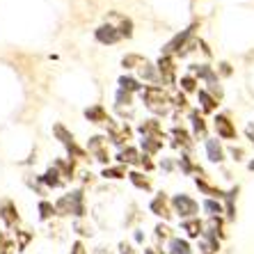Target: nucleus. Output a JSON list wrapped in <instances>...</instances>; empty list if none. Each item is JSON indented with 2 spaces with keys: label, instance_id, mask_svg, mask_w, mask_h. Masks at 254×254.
I'll list each match as a JSON object with an SVG mask.
<instances>
[{
  "label": "nucleus",
  "instance_id": "obj_1",
  "mask_svg": "<svg viewBox=\"0 0 254 254\" xmlns=\"http://www.w3.org/2000/svg\"><path fill=\"white\" fill-rule=\"evenodd\" d=\"M142 101H144V106H147L151 113L165 115L172 103V96L167 94L163 87H158V85H147V87L142 89Z\"/></svg>",
  "mask_w": 254,
  "mask_h": 254
},
{
  "label": "nucleus",
  "instance_id": "obj_2",
  "mask_svg": "<svg viewBox=\"0 0 254 254\" xmlns=\"http://www.w3.org/2000/svg\"><path fill=\"white\" fill-rule=\"evenodd\" d=\"M199 208L201 204L195 197H190L188 192H179L172 197V211H174V215H179V220L199 218Z\"/></svg>",
  "mask_w": 254,
  "mask_h": 254
},
{
  "label": "nucleus",
  "instance_id": "obj_3",
  "mask_svg": "<svg viewBox=\"0 0 254 254\" xmlns=\"http://www.w3.org/2000/svg\"><path fill=\"white\" fill-rule=\"evenodd\" d=\"M149 211L154 213L156 218H160L163 222H170L174 211H172V199L165 195V192H158L154 199L149 201Z\"/></svg>",
  "mask_w": 254,
  "mask_h": 254
},
{
  "label": "nucleus",
  "instance_id": "obj_4",
  "mask_svg": "<svg viewBox=\"0 0 254 254\" xmlns=\"http://www.w3.org/2000/svg\"><path fill=\"white\" fill-rule=\"evenodd\" d=\"M195 30H197V23H192L190 28H186L184 32H179L174 39H170V42L165 44V48H163V55H174V53H181L186 46H188L190 42V37L195 35Z\"/></svg>",
  "mask_w": 254,
  "mask_h": 254
},
{
  "label": "nucleus",
  "instance_id": "obj_5",
  "mask_svg": "<svg viewBox=\"0 0 254 254\" xmlns=\"http://www.w3.org/2000/svg\"><path fill=\"white\" fill-rule=\"evenodd\" d=\"M195 186H197V190H199L201 195H206V199H220V201H225V197H227V190H222L220 186L211 184V179H208L206 174L195 177Z\"/></svg>",
  "mask_w": 254,
  "mask_h": 254
},
{
  "label": "nucleus",
  "instance_id": "obj_6",
  "mask_svg": "<svg viewBox=\"0 0 254 254\" xmlns=\"http://www.w3.org/2000/svg\"><path fill=\"white\" fill-rule=\"evenodd\" d=\"M53 133H55V137H58V140L66 147V151H69V154H73L76 158H83V156H85V149L78 147V142L73 140V135H71V133L62 124H55L53 126Z\"/></svg>",
  "mask_w": 254,
  "mask_h": 254
},
{
  "label": "nucleus",
  "instance_id": "obj_7",
  "mask_svg": "<svg viewBox=\"0 0 254 254\" xmlns=\"http://www.w3.org/2000/svg\"><path fill=\"white\" fill-rule=\"evenodd\" d=\"M156 69H158L160 83L174 85V80H177V62H174V58H172V55H160Z\"/></svg>",
  "mask_w": 254,
  "mask_h": 254
},
{
  "label": "nucleus",
  "instance_id": "obj_8",
  "mask_svg": "<svg viewBox=\"0 0 254 254\" xmlns=\"http://www.w3.org/2000/svg\"><path fill=\"white\" fill-rule=\"evenodd\" d=\"M179 229L184 231V236L188 241H199L204 236V231H206V222L199 218H190V220H181V225Z\"/></svg>",
  "mask_w": 254,
  "mask_h": 254
},
{
  "label": "nucleus",
  "instance_id": "obj_9",
  "mask_svg": "<svg viewBox=\"0 0 254 254\" xmlns=\"http://www.w3.org/2000/svg\"><path fill=\"white\" fill-rule=\"evenodd\" d=\"M213 124H215V130H218V137H222V140H236V126H234V122H231L229 113H222L218 115V117L213 119Z\"/></svg>",
  "mask_w": 254,
  "mask_h": 254
},
{
  "label": "nucleus",
  "instance_id": "obj_10",
  "mask_svg": "<svg viewBox=\"0 0 254 254\" xmlns=\"http://www.w3.org/2000/svg\"><path fill=\"white\" fill-rule=\"evenodd\" d=\"M108 133H110V140H113L115 144H119V147H122L126 140H130V135H133V130H130L128 126L126 124L119 126L117 122H113V119L108 122Z\"/></svg>",
  "mask_w": 254,
  "mask_h": 254
},
{
  "label": "nucleus",
  "instance_id": "obj_11",
  "mask_svg": "<svg viewBox=\"0 0 254 254\" xmlns=\"http://www.w3.org/2000/svg\"><path fill=\"white\" fill-rule=\"evenodd\" d=\"M0 220H2V225L9 227V229L18 225V211H16V206H14V201H9V199L0 201Z\"/></svg>",
  "mask_w": 254,
  "mask_h": 254
},
{
  "label": "nucleus",
  "instance_id": "obj_12",
  "mask_svg": "<svg viewBox=\"0 0 254 254\" xmlns=\"http://www.w3.org/2000/svg\"><path fill=\"white\" fill-rule=\"evenodd\" d=\"M167 254H195V248L192 243L186 236H174L170 243H167Z\"/></svg>",
  "mask_w": 254,
  "mask_h": 254
},
{
  "label": "nucleus",
  "instance_id": "obj_13",
  "mask_svg": "<svg viewBox=\"0 0 254 254\" xmlns=\"http://www.w3.org/2000/svg\"><path fill=\"white\" fill-rule=\"evenodd\" d=\"M94 37H96V42H101V44H117L119 39H122L119 30L115 28V25H110V23H106V25H101V28H96Z\"/></svg>",
  "mask_w": 254,
  "mask_h": 254
},
{
  "label": "nucleus",
  "instance_id": "obj_14",
  "mask_svg": "<svg viewBox=\"0 0 254 254\" xmlns=\"http://www.w3.org/2000/svg\"><path fill=\"white\" fill-rule=\"evenodd\" d=\"M238 192H241V188L238 186H234L231 190H227V197H225V220L227 222H234L236 220V199H238Z\"/></svg>",
  "mask_w": 254,
  "mask_h": 254
},
{
  "label": "nucleus",
  "instance_id": "obj_15",
  "mask_svg": "<svg viewBox=\"0 0 254 254\" xmlns=\"http://www.w3.org/2000/svg\"><path fill=\"white\" fill-rule=\"evenodd\" d=\"M201 211L206 218H225V204L220 199H204L201 201Z\"/></svg>",
  "mask_w": 254,
  "mask_h": 254
},
{
  "label": "nucleus",
  "instance_id": "obj_16",
  "mask_svg": "<svg viewBox=\"0 0 254 254\" xmlns=\"http://www.w3.org/2000/svg\"><path fill=\"white\" fill-rule=\"evenodd\" d=\"M225 218H208L206 220V231H211L213 236L218 238V241H227V229H225Z\"/></svg>",
  "mask_w": 254,
  "mask_h": 254
},
{
  "label": "nucleus",
  "instance_id": "obj_17",
  "mask_svg": "<svg viewBox=\"0 0 254 254\" xmlns=\"http://www.w3.org/2000/svg\"><path fill=\"white\" fill-rule=\"evenodd\" d=\"M190 122H192V135L197 140H206V122L199 110H190Z\"/></svg>",
  "mask_w": 254,
  "mask_h": 254
},
{
  "label": "nucleus",
  "instance_id": "obj_18",
  "mask_svg": "<svg viewBox=\"0 0 254 254\" xmlns=\"http://www.w3.org/2000/svg\"><path fill=\"white\" fill-rule=\"evenodd\" d=\"M174 236H177V234H174V229L170 227V222H163V220H160L158 225L154 227V238H156V243H158V245L170 243Z\"/></svg>",
  "mask_w": 254,
  "mask_h": 254
},
{
  "label": "nucleus",
  "instance_id": "obj_19",
  "mask_svg": "<svg viewBox=\"0 0 254 254\" xmlns=\"http://www.w3.org/2000/svg\"><path fill=\"white\" fill-rule=\"evenodd\" d=\"M140 133L144 137H165L163 126H160L158 119H147V122H142V124H140Z\"/></svg>",
  "mask_w": 254,
  "mask_h": 254
},
{
  "label": "nucleus",
  "instance_id": "obj_20",
  "mask_svg": "<svg viewBox=\"0 0 254 254\" xmlns=\"http://www.w3.org/2000/svg\"><path fill=\"white\" fill-rule=\"evenodd\" d=\"M206 156L211 163H222L225 160V149L218 140H208L206 137Z\"/></svg>",
  "mask_w": 254,
  "mask_h": 254
},
{
  "label": "nucleus",
  "instance_id": "obj_21",
  "mask_svg": "<svg viewBox=\"0 0 254 254\" xmlns=\"http://www.w3.org/2000/svg\"><path fill=\"white\" fill-rule=\"evenodd\" d=\"M71 195V201H73V218L76 220H83L85 218V192L83 190H73V192H69Z\"/></svg>",
  "mask_w": 254,
  "mask_h": 254
},
{
  "label": "nucleus",
  "instance_id": "obj_22",
  "mask_svg": "<svg viewBox=\"0 0 254 254\" xmlns=\"http://www.w3.org/2000/svg\"><path fill=\"white\" fill-rule=\"evenodd\" d=\"M140 151H137L135 147H126V149H122V151H119L117 154V160L119 163H122V165H140Z\"/></svg>",
  "mask_w": 254,
  "mask_h": 254
},
{
  "label": "nucleus",
  "instance_id": "obj_23",
  "mask_svg": "<svg viewBox=\"0 0 254 254\" xmlns=\"http://www.w3.org/2000/svg\"><path fill=\"white\" fill-rule=\"evenodd\" d=\"M197 99H199L201 113H215L218 110V101L213 99L206 89H197Z\"/></svg>",
  "mask_w": 254,
  "mask_h": 254
},
{
  "label": "nucleus",
  "instance_id": "obj_24",
  "mask_svg": "<svg viewBox=\"0 0 254 254\" xmlns=\"http://www.w3.org/2000/svg\"><path fill=\"white\" fill-rule=\"evenodd\" d=\"M85 117L89 119V122H94V124H108L110 122V117H108L106 108L103 106H92L85 110Z\"/></svg>",
  "mask_w": 254,
  "mask_h": 254
},
{
  "label": "nucleus",
  "instance_id": "obj_25",
  "mask_svg": "<svg viewBox=\"0 0 254 254\" xmlns=\"http://www.w3.org/2000/svg\"><path fill=\"white\" fill-rule=\"evenodd\" d=\"M172 137H174V147L192 149V140H190L188 130L181 128V126H174V128H172Z\"/></svg>",
  "mask_w": 254,
  "mask_h": 254
},
{
  "label": "nucleus",
  "instance_id": "obj_26",
  "mask_svg": "<svg viewBox=\"0 0 254 254\" xmlns=\"http://www.w3.org/2000/svg\"><path fill=\"white\" fill-rule=\"evenodd\" d=\"M39 181H42L44 186H48V188H60V186H62V174H60L55 167H51V170H46L42 177H39Z\"/></svg>",
  "mask_w": 254,
  "mask_h": 254
},
{
  "label": "nucleus",
  "instance_id": "obj_27",
  "mask_svg": "<svg viewBox=\"0 0 254 254\" xmlns=\"http://www.w3.org/2000/svg\"><path fill=\"white\" fill-rule=\"evenodd\" d=\"M128 179H130V184L135 186L137 190H144V192H151V181H149V177H144L142 172H128Z\"/></svg>",
  "mask_w": 254,
  "mask_h": 254
},
{
  "label": "nucleus",
  "instance_id": "obj_28",
  "mask_svg": "<svg viewBox=\"0 0 254 254\" xmlns=\"http://www.w3.org/2000/svg\"><path fill=\"white\" fill-rule=\"evenodd\" d=\"M190 71H192L197 78H204L206 83H213V80H218V73H215V71H213L208 64H192V66H190Z\"/></svg>",
  "mask_w": 254,
  "mask_h": 254
},
{
  "label": "nucleus",
  "instance_id": "obj_29",
  "mask_svg": "<svg viewBox=\"0 0 254 254\" xmlns=\"http://www.w3.org/2000/svg\"><path fill=\"white\" fill-rule=\"evenodd\" d=\"M37 211H39V220L42 222H48V220H53L58 213H55V204L48 199H42L39 201V206H37Z\"/></svg>",
  "mask_w": 254,
  "mask_h": 254
},
{
  "label": "nucleus",
  "instance_id": "obj_30",
  "mask_svg": "<svg viewBox=\"0 0 254 254\" xmlns=\"http://www.w3.org/2000/svg\"><path fill=\"white\" fill-rule=\"evenodd\" d=\"M55 213H58V215H73V201H71L69 192L55 201Z\"/></svg>",
  "mask_w": 254,
  "mask_h": 254
},
{
  "label": "nucleus",
  "instance_id": "obj_31",
  "mask_svg": "<svg viewBox=\"0 0 254 254\" xmlns=\"http://www.w3.org/2000/svg\"><path fill=\"white\" fill-rule=\"evenodd\" d=\"M179 167H181V172H184V174H204V172H201V167L197 165L195 160L190 158V156H181V160H179Z\"/></svg>",
  "mask_w": 254,
  "mask_h": 254
},
{
  "label": "nucleus",
  "instance_id": "obj_32",
  "mask_svg": "<svg viewBox=\"0 0 254 254\" xmlns=\"http://www.w3.org/2000/svg\"><path fill=\"white\" fill-rule=\"evenodd\" d=\"M119 89H124V92H140L142 89V85H140V80L137 78H133V76H122L119 78Z\"/></svg>",
  "mask_w": 254,
  "mask_h": 254
},
{
  "label": "nucleus",
  "instance_id": "obj_33",
  "mask_svg": "<svg viewBox=\"0 0 254 254\" xmlns=\"http://www.w3.org/2000/svg\"><path fill=\"white\" fill-rule=\"evenodd\" d=\"M142 149H144V154H158L163 149V137H144Z\"/></svg>",
  "mask_w": 254,
  "mask_h": 254
},
{
  "label": "nucleus",
  "instance_id": "obj_34",
  "mask_svg": "<svg viewBox=\"0 0 254 254\" xmlns=\"http://www.w3.org/2000/svg\"><path fill=\"white\" fill-rule=\"evenodd\" d=\"M55 170H58L64 179H73V172H76V167H73V163H71V160L58 158V160H55Z\"/></svg>",
  "mask_w": 254,
  "mask_h": 254
},
{
  "label": "nucleus",
  "instance_id": "obj_35",
  "mask_svg": "<svg viewBox=\"0 0 254 254\" xmlns=\"http://www.w3.org/2000/svg\"><path fill=\"white\" fill-rule=\"evenodd\" d=\"M14 236H16V252H23V250L28 248V243L32 241V231L16 229L14 231Z\"/></svg>",
  "mask_w": 254,
  "mask_h": 254
},
{
  "label": "nucleus",
  "instance_id": "obj_36",
  "mask_svg": "<svg viewBox=\"0 0 254 254\" xmlns=\"http://www.w3.org/2000/svg\"><path fill=\"white\" fill-rule=\"evenodd\" d=\"M14 250H16L14 238L9 234H5V231H0V254H14Z\"/></svg>",
  "mask_w": 254,
  "mask_h": 254
},
{
  "label": "nucleus",
  "instance_id": "obj_37",
  "mask_svg": "<svg viewBox=\"0 0 254 254\" xmlns=\"http://www.w3.org/2000/svg\"><path fill=\"white\" fill-rule=\"evenodd\" d=\"M147 60L142 58V55H137V53H128V55H124V60H122V64H124V69H140L142 64H144Z\"/></svg>",
  "mask_w": 254,
  "mask_h": 254
},
{
  "label": "nucleus",
  "instance_id": "obj_38",
  "mask_svg": "<svg viewBox=\"0 0 254 254\" xmlns=\"http://www.w3.org/2000/svg\"><path fill=\"white\" fill-rule=\"evenodd\" d=\"M140 76L144 78V80H149V83H156V80H158L156 66H154V64H149V62H144V64L140 66Z\"/></svg>",
  "mask_w": 254,
  "mask_h": 254
},
{
  "label": "nucleus",
  "instance_id": "obj_39",
  "mask_svg": "<svg viewBox=\"0 0 254 254\" xmlns=\"http://www.w3.org/2000/svg\"><path fill=\"white\" fill-rule=\"evenodd\" d=\"M101 177H106V179H124V177H128V174H126L124 165H119V167H106Z\"/></svg>",
  "mask_w": 254,
  "mask_h": 254
},
{
  "label": "nucleus",
  "instance_id": "obj_40",
  "mask_svg": "<svg viewBox=\"0 0 254 254\" xmlns=\"http://www.w3.org/2000/svg\"><path fill=\"white\" fill-rule=\"evenodd\" d=\"M115 101H117V108L130 106V103H133V94H130V92H124V89H119L117 96H115Z\"/></svg>",
  "mask_w": 254,
  "mask_h": 254
},
{
  "label": "nucleus",
  "instance_id": "obj_41",
  "mask_svg": "<svg viewBox=\"0 0 254 254\" xmlns=\"http://www.w3.org/2000/svg\"><path fill=\"white\" fill-rule=\"evenodd\" d=\"M181 89H184V92H195L197 89V78L195 76H184L181 78Z\"/></svg>",
  "mask_w": 254,
  "mask_h": 254
},
{
  "label": "nucleus",
  "instance_id": "obj_42",
  "mask_svg": "<svg viewBox=\"0 0 254 254\" xmlns=\"http://www.w3.org/2000/svg\"><path fill=\"white\" fill-rule=\"evenodd\" d=\"M206 92H208V94H211L215 101H220L222 96H225V92H222V87H220L218 80H213V83H208V89H206Z\"/></svg>",
  "mask_w": 254,
  "mask_h": 254
},
{
  "label": "nucleus",
  "instance_id": "obj_43",
  "mask_svg": "<svg viewBox=\"0 0 254 254\" xmlns=\"http://www.w3.org/2000/svg\"><path fill=\"white\" fill-rule=\"evenodd\" d=\"M103 147H106V137L103 135L89 137V151H96V149H103Z\"/></svg>",
  "mask_w": 254,
  "mask_h": 254
},
{
  "label": "nucleus",
  "instance_id": "obj_44",
  "mask_svg": "<svg viewBox=\"0 0 254 254\" xmlns=\"http://www.w3.org/2000/svg\"><path fill=\"white\" fill-rule=\"evenodd\" d=\"M172 103H174V108H177V110H181V113H184V110H188V99H186L184 94H177L174 99H172Z\"/></svg>",
  "mask_w": 254,
  "mask_h": 254
},
{
  "label": "nucleus",
  "instance_id": "obj_45",
  "mask_svg": "<svg viewBox=\"0 0 254 254\" xmlns=\"http://www.w3.org/2000/svg\"><path fill=\"white\" fill-rule=\"evenodd\" d=\"M73 231H78L80 236H92V229L83 225V220H76V222H73Z\"/></svg>",
  "mask_w": 254,
  "mask_h": 254
},
{
  "label": "nucleus",
  "instance_id": "obj_46",
  "mask_svg": "<svg viewBox=\"0 0 254 254\" xmlns=\"http://www.w3.org/2000/svg\"><path fill=\"white\" fill-rule=\"evenodd\" d=\"M94 156H96V160H99V163H103V165H108V160H110V154H108L106 147H103V149H96Z\"/></svg>",
  "mask_w": 254,
  "mask_h": 254
},
{
  "label": "nucleus",
  "instance_id": "obj_47",
  "mask_svg": "<svg viewBox=\"0 0 254 254\" xmlns=\"http://www.w3.org/2000/svg\"><path fill=\"white\" fill-rule=\"evenodd\" d=\"M71 254H87L85 243L83 241H73V243H71Z\"/></svg>",
  "mask_w": 254,
  "mask_h": 254
},
{
  "label": "nucleus",
  "instance_id": "obj_48",
  "mask_svg": "<svg viewBox=\"0 0 254 254\" xmlns=\"http://www.w3.org/2000/svg\"><path fill=\"white\" fill-rule=\"evenodd\" d=\"M117 248H119V254H137V250L133 248L130 243H126V241H122Z\"/></svg>",
  "mask_w": 254,
  "mask_h": 254
},
{
  "label": "nucleus",
  "instance_id": "obj_49",
  "mask_svg": "<svg viewBox=\"0 0 254 254\" xmlns=\"http://www.w3.org/2000/svg\"><path fill=\"white\" fill-rule=\"evenodd\" d=\"M229 154L234 156V160H243V158H245V151H243L241 147H231V149H229Z\"/></svg>",
  "mask_w": 254,
  "mask_h": 254
},
{
  "label": "nucleus",
  "instance_id": "obj_50",
  "mask_svg": "<svg viewBox=\"0 0 254 254\" xmlns=\"http://www.w3.org/2000/svg\"><path fill=\"white\" fill-rule=\"evenodd\" d=\"M140 167H144L147 172H151V170H154V163H151V158H149V156H142V158H140Z\"/></svg>",
  "mask_w": 254,
  "mask_h": 254
},
{
  "label": "nucleus",
  "instance_id": "obj_51",
  "mask_svg": "<svg viewBox=\"0 0 254 254\" xmlns=\"http://www.w3.org/2000/svg\"><path fill=\"white\" fill-rule=\"evenodd\" d=\"M218 71L222 73V76H231V64H229V62H220Z\"/></svg>",
  "mask_w": 254,
  "mask_h": 254
},
{
  "label": "nucleus",
  "instance_id": "obj_52",
  "mask_svg": "<svg viewBox=\"0 0 254 254\" xmlns=\"http://www.w3.org/2000/svg\"><path fill=\"white\" fill-rule=\"evenodd\" d=\"M144 254H167V250H163L160 245H154V248H144Z\"/></svg>",
  "mask_w": 254,
  "mask_h": 254
},
{
  "label": "nucleus",
  "instance_id": "obj_53",
  "mask_svg": "<svg viewBox=\"0 0 254 254\" xmlns=\"http://www.w3.org/2000/svg\"><path fill=\"white\" fill-rule=\"evenodd\" d=\"M144 238H147V236H144V231H142V229H135V234H133V241H135L137 245H144Z\"/></svg>",
  "mask_w": 254,
  "mask_h": 254
},
{
  "label": "nucleus",
  "instance_id": "obj_54",
  "mask_svg": "<svg viewBox=\"0 0 254 254\" xmlns=\"http://www.w3.org/2000/svg\"><path fill=\"white\" fill-rule=\"evenodd\" d=\"M160 167H163L165 172H172V170H174V160H172V158H165L163 163H160Z\"/></svg>",
  "mask_w": 254,
  "mask_h": 254
},
{
  "label": "nucleus",
  "instance_id": "obj_55",
  "mask_svg": "<svg viewBox=\"0 0 254 254\" xmlns=\"http://www.w3.org/2000/svg\"><path fill=\"white\" fill-rule=\"evenodd\" d=\"M245 135H248V140L254 144V124H250L248 128H245Z\"/></svg>",
  "mask_w": 254,
  "mask_h": 254
},
{
  "label": "nucleus",
  "instance_id": "obj_56",
  "mask_svg": "<svg viewBox=\"0 0 254 254\" xmlns=\"http://www.w3.org/2000/svg\"><path fill=\"white\" fill-rule=\"evenodd\" d=\"M248 170H252V172H254V160H252V163H248Z\"/></svg>",
  "mask_w": 254,
  "mask_h": 254
}]
</instances>
